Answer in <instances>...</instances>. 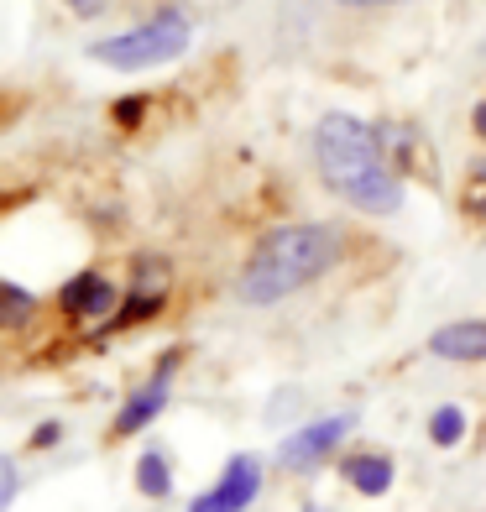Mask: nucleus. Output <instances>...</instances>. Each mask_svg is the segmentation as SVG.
<instances>
[{
	"label": "nucleus",
	"mask_w": 486,
	"mask_h": 512,
	"mask_svg": "<svg viewBox=\"0 0 486 512\" xmlns=\"http://www.w3.org/2000/svg\"><path fill=\"white\" fill-rule=\"evenodd\" d=\"M314 162H319V178L366 215H392L403 204V183L387 168L377 131L356 121V115H324L314 131Z\"/></svg>",
	"instance_id": "1"
},
{
	"label": "nucleus",
	"mask_w": 486,
	"mask_h": 512,
	"mask_svg": "<svg viewBox=\"0 0 486 512\" xmlns=\"http://www.w3.org/2000/svg\"><path fill=\"white\" fill-rule=\"evenodd\" d=\"M335 230L324 225H283L262 236V246L251 251V262L241 272V298L246 304H277L293 288L314 283V277L335 262Z\"/></svg>",
	"instance_id": "2"
},
{
	"label": "nucleus",
	"mask_w": 486,
	"mask_h": 512,
	"mask_svg": "<svg viewBox=\"0 0 486 512\" xmlns=\"http://www.w3.org/2000/svg\"><path fill=\"white\" fill-rule=\"evenodd\" d=\"M189 21L178 11H157L152 21H142L136 32H121V37H105L89 48V58L105 63V68H157V63H173L183 48H189Z\"/></svg>",
	"instance_id": "3"
},
{
	"label": "nucleus",
	"mask_w": 486,
	"mask_h": 512,
	"mask_svg": "<svg viewBox=\"0 0 486 512\" xmlns=\"http://www.w3.org/2000/svg\"><path fill=\"white\" fill-rule=\"evenodd\" d=\"M257 492H262V465L251 460V455H236V460L225 465V476H220L189 512H241Z\"/></svg>",
	"instance_id": "4"
},
{
	"label": "nucleus",
	"mask_w": 486,
	"mask_h": 512,
	"mask_svg": "<svg viewBox=\"0 0 486 512\" xmlns=\"http://www.w3.org/2000/svg\"><path fill=\"white\" fill-rule=\"evenodd\" d=\"M345 434H351V413H335V418H319V424H304L293 439H283V450H277V455H283L288 471H298V465H314V460H324V455H330Z\"/></svg>",
	"instance_id": "5"
},
{
	"label": "nucleus",
	"mask_w": 486,
	"mask_h": 512,
	"mask_svg": "<svg viewBox=\"0 0 486 512\" xmlns=\"http://www.w3.org/2000/svg\"><path fill=\"white\" fill-rule=\"evenodd\" d=\"M429 351L439 361H486V319H460V324H445Z\"/></svg>",
	"instance_id": "6"
},
{
	"label": "nucleus",
	"mask_w": 486,
	"mask_h": 512,
	"mask_svg": "<svg viewBox=\"0 0 486 512\" xmlns=\"http://www.w3.org/2000/svg\"><path fill=\"white\" fill-rule=\"evenodd\" d=\"M63 309L74 319H105L115 309V288L105 283V277L84 272V277H74V283L63 288Z\"/></svg>",
	"instance_id": "7"
},
{
	"label": "nucleus",
	"mask_w": 486,
	"mask_h": 512,
	"mask_svg": "<svg viewBox=\"0 0 486 512\" xmlns=\"http://www.w3.org/2000/svg\"><path fill=\"white\" fill-rule=\"evenodd\" d=\"M162 403H168V366L157 371V377L136 392V398L121 408V418H115V434H136V429H147L152 418L162 413Z\"/></svg>",
	"instance_id": "8"
},
{
	"label": "nucleus",
	"mask_w": 486,
	"mask_h": 512,
	"mask_svg": "<svg viewBox=\"0 0 486 512\" xmlns=\"http://www.w3.org/2000/svg\"><path fill=\"white\" fill-rule=\"evenodd\" d=\"M345 481H351L356 492H366V497H382L392 486V460L387 455H351L345 460Z\"/></svg>",
	"instance_id": "9"
},
{
	"label": "nucleus",
	"mask_w": 486,
	"mask_h": 512,
	"mask_svg": "<svg viewBox=\"0 0 486 512\" xmlns=\"http://www.w3.org/2000/svg\"><path fill=\"white\" fill-rule=\"evenodd\" d=\"M136 486H142L147 497H168V460H162L157 450H147L142 460H136Z\"/></svg>",
	"instance_id": "10"
},
{
	"label": "nucleus",
	"mask_w": 486,
	"mask_h": 512,
	"mask_svg": "<svg viewBox=\"0 0 486 512\" xmlns=\"http://www.w3.org/2000/svg\"><path fill=\"white\" fill-rule=\"evenodd\" d=\"M460 434H466V413H460V408H439L429 418V439H434V445H455Z\"/></svg>",
	"instance_id": "11"
},
{
	"label": "nucleus",
	"mask_w": 486,
	"mask_h": 512,
	"mask_svg": "<svg viewBox=\"0 0 486 512\" xmlns=\"http://www.w3.org/2000/svg\"><path fill=\"white\" fill-rule=\"evenodd\" d=\"M32 309H37V304H32L21 288H0V324H27Z\"/></svg>",
	"instance_id": "12"
},
{
	"label": "nucleus",
	"mask_w": 486,
	"mask_h": 512,
	"mask_svg": "<svg viewBox=\"0 0 486 512\" xmlns=\"http://www.w3.org/2000/svg\"><path fill=\"white\" fill-rule=\"evenodd\" d=\"M11 502H16V465L0 455V512H6Z\"/></svg>",
	"instance_id": "13"
},
{
	"label": "nucleus",
	"mask_w": 486,
	"mask_h": 512,
	"mask_svg": "<svg viewBox=\"0 0 486 512\" xmlns=\"http://www.w3.org/2000/svg\"><path fill=\"white\" fill-rule=\"evenodd\" d=\"M142 105H147V100H121V110H115V115L131 126V121H142Z\"/></svg>",
	"instance_id": "14"
},
{
	"label": "nucleus",
	"mask_w": 486,
	"mask_h": 512,
	"mask_svg": "<svg viewBox=\"0 0 486 512\" xmlns=\"http://www.w3.org/2000/svg\"><path fill=\"white\" fill-rule=\"evenodd\" d=\"M53 439H58V424H42V429H37V439H32V445H53Z\"/></svg>",
	"instance_id": "15"
},
{
	"label": "nucleus",
	"mask_w": 486,
	"mask_h": 512,
	"mask_svg": "<svg viewBox=\"0 0 486 512\" xmlns=\"http://www.w3.org/2000/svg\"><path fill=\"white\" fill-rule=\"evenodd\" d=\"M345 6H392V0H345Z\"/></svg>",
	"instance_id": "16"
},
{
	"label": "nucleus",
	"mask_w": 486,
	"mask_h": 512,
	"mask_svg": "<svg viewBox=\"0 0 486 512\" xmlns=\"http://www.w3.org/2000/svg\"><path fill=\"white\" fill-rule=\"evenodd\" d=\"M476 131H481V136H486V105H481V110H476Z\"/></svg>",
	"instance_id": "17"
},
{
	"label": "nucleus",
	"mask_w": 486,
	"mask_h": 512,
	"mask_svg": "<svg viewBox=\"0 0 486 512\" xmlns=\"http://www.w3.org/2000/svg\"><path fill=\"white\" fill-rule=\"evenodd\" d=\"M68 6H79V11H84V6H95V0H68Z\"/></svg>",
	"instance_id": "18"
}]
</instances>
